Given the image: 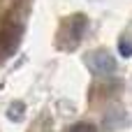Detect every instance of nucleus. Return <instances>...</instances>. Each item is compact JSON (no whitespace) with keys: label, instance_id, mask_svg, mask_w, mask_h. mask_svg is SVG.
Segmentation results:
<instances>
[{"label":"nucleus","instance_id":"obj_2","mask_svg":"<svg viewBox=\"0 0 132 132\" xmlns=\"http://www.w3.org/2000/svg\"><path fill=\"white\" fill-rule=\"evenodd\" d=\"M23 37V16L14 12H9L2 23H0V56H12Z\"/></svg>","mask_w":132,"mask_h":132},{"label":"nucleus","instance_id":"obj_1","mask_svg":"<svg viewBox=\"0 0 132 132\" xmlns=\"http://www.w3.org/2000/svg\"><path fill=\"white\" fill-rule=\"evenodd\" d=\"M88 30V16L86 14H72L60 21L58 32H56V46L60 51H74L81 39L86 37Z\"/></svg>","mask_w":132,"mask_h":132},{"label":"nucleus","instance_id":"obj_3","mask_svg":"<svg viewBox=\"0 0 132 132\" xmlns=\"http://www.w3.org/2000/svg\"><path fill=\"white\" fill-rule=\"evenodd\" d=\"M84 63L88 65V70H90L95 77H109V74L116 72V58H114L107 49H95V51H90V53L84 58Z\"/></svg>","mask_w":132,"mask_h":132},{"label":"nucleus","instance_id":"obj_6","mask_svg":"<svg viewBox=\"0 0 132 132\" xmlns=\"http://www.w3.org/2000/svg\"><path fill=\"white\" fill-rule=\"evenodd\" d=\"M70 132H97V128L93 125V123H88V121H81V123H74Z\"/></svg>","mask_w":132,"mask_h":132},{"label":"nucleus","instance_id":"obj_4","mask_svg":"<svg viewBox=\"0 0 132 132\" xmlns=\"http://www.w3.org/2000/svg\"><path fill=\"white\" fill-rule=\"evenodd\" d=\"M23 114H26V104H23V102H19V100H16V102H12V104L7 107V118H9V121H21V118H23Z\"/></svg>","mask_w":132,"mask_h":132},{"label":"nucleus","instance_id":"obj_5","mask_svg":"<svg viewBox=\"0 0 132 132\" xmlns=\"http://www.w3.org/2000/svg\"><path fill=\"white\" fill-rule=\"evenodd\" d=\"M118 51H121L123 58H130L132 56V39L130 37H121L118 39Z\"/></svg>","mask_w":132,"mask_h":132}]
</instances>
